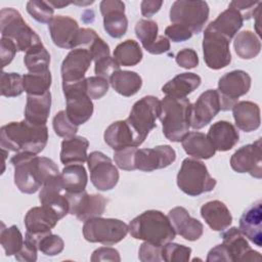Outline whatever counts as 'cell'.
<instances>
[{"instance_id": "obj_52", "label": "cell", "mask_w": 262, "mask_h": 262, "mask_svg": "<svg viewBox=\"0 0 262 262\" xmlns=\"http://www.w3.org/2000/svg\"><path fill=\"white\" fill-rule=\"evenodd\" d=\"M99 36L96 34V32L92 29L88 28H80L78 31L76 38L73 43V49L75 48H85L88 49L91 44L98 38Z\"/></svg>"}, {"instance_id": "obj_41", "label": "cell", "mask_w": 262, "mask_h": 262, "mask_svg": "<svg viewBox=\"0 0 262 262\" xmlns=\"http://www.w3.org/2000/svg\"><path fill=\"white\" fill-rule=\"evenodd\" d=\"M24 62L29 73H41L48 71L50 54L42 43L34 45L26 51Z\"/></svg>"}, {"instance_id": "obj_47", "label": "cell", "mask_w": 262, "mask_h": 262, "mask_svg": "<svg viewBox=\"0 0 262 262\" xmlns=\"http://www.w3.org/2000/svg\"><path fill=\"white\" fill-rule=\"evenodd\" d=\"M52 126L55 134L63 138L74 136L78 131V126L69 119L66 111H59L54 116Z\"/></svg>"}, {"instance_id": "obj_45", "label": "cell", "mask_w": 262, "mask_h": 262, "mask_svg": "<svg viewBox=\"0 0 262 262\" xmlns=\"http://www.w3.org/2000/svg\"><path fill=\"white\" fill-rule=\"evenodd\" d=\"M190 254L191 249L183 245L169 242L162 247V259L166 262H186Z\"/></svg>"}, {"instance_id": "obj_11", "label": "cell", "mask_w": 262, "mask_h": 262, "mask_svg": "<svg viewBox=\"0 0 262 262\" xmlns=\"http://www.w3.org/2000/svg\"><path fill=\"white\" fill-rule=\"evenodd\" d=\"M251 81L250 75L242 70H234L223 75L218 81L217 89L220 98V110H232L238 97L249 92Z\"/></svg>"}, {"instance_id": "obj_37", "label": "cell", "mask_w": 262, "mask_h": 262, "mask_svg": "<svg viewBox=\"0 0 262 262\" xmlns=\"http://www.w3.org/2000/svg\"><path fill=\"white\" fill-rule=\"evenodd\" d=\"M61 182L68 193H79L85 190L88 175L83 164L67 165L61 173Z\"/></svg>"}, {"instance_id": "obj_16", "label": "cell", "mask_w": 262, "mask_h": 262, "mask_svg": "<svg viewBox=\"0 0 262 262\" xmlns=\"http://www.w3.org/2000/svg\"><path fill=\"white\" fill-rule=\"evenodd\" d=\"M41 205L51 208L61 219L70 212L68 192L61 182L60 173L48 178L39 193Z\"/></svg>"}, {"instance_id": "obj_18", "label": "cell", "mask_w": 262, "mask_h": 262, "mask_svg": "<svg viewBox=\"0 0 262 262\" xmlns=\"http://www.w3.org/2000/svg\"><path fill=\"white\" fill-rule=\"evenodd\" d=\"M220 111L218 91L209 89L203 92L196 101L191 104L190 127L193 129H201L207 126Z\"/></svg>"}, {"instance_id": "obj_29", "label": "cell", "mask_w": 262, "mask_h": 262, "mask_svg": "<svg viewBox=\"0 0 262 262\" xmlns=\"http://www.w3.org/2000/svg\"><path fill=\"white\" fill-rule=\"evenodd\" d=\"M235 125L244 132H252L260 127V107L257 103L243 100L236 102L232 107Z\"/></svg>"}, {"instance_id": "obj_61", "label": "cell", "mask_w": 262, "mask_h": 262, "mask_svg": "<svg viewBox=\"0 0 262 262\" xmlns=\"http://www.w3.org/2000/svg\"><path fill=\"white\" fill-rule=\"evenodd\" d=\"M163 4V1L158 0H143L140 4L141 8V14L145 17H150L155 13H157L161 6Z\"/></svg>"}, {"instance_id": "obj_28", "label": "cell", "mask_w": 262, "mask_h": 262, "mask_svg": "<svg viewBox=\"0 0 262 262\" xmlns=\"http://www.w3.org/2000/svg\"><path fill=\"white\" fill-rule=\"evenodd\" d=\"M201 216L209 227L215 231H223L232 222V216L224 203L210 201L201 207Z\"/></svg>"}, {"instance_id": "obj_53", "label": "cell", "mask_w": 262, "mask_h": 262, "mask_svg": "<svg viewBox=\"0 0 262 262\" xmlns=\"http://www.w3.org/2000/svg\"><path fill=\"white\" fill-rule=\"evenodd\" d=\"M175 60L179 67L186 70L193 69L199 64V56L191 48H184L178 51L175 56Z\"/></svg>"}, {"instance_id": "obj_56", "label": "cell", "mask_w": 262, "mask_h": 262, "mask_svg": "<svg viewBox=\"0 0 262 262\" xmlns=\"http://www.w3.org/2000/svg\"><path fill=\"white\" fill-rule=\"evenodd\" d=\"M90 260L92 262H99V261H113V262H120L121 257L119 252L110 247H101L96 249L92 255Z\"/></svg>"}, {"instance_id": "obj_20", "label": "cell", "mask_w": 262, "mask_h": 262, "mask_svg": "<svg viewBox=\"0 0 262 262\" xmlns=\"http://www.w3.org/2000/svg\"><path fill=\"white\" fill-rule=\"evenodd\" d=\"M92 62L90 52L85 48L72 49L62 60L60 72L62 83L77 82L85 78Z\"/></svg>"}, {"instance_id": "obj_26", "label": "cell", "mask_w": 262, "mask_h": 262, "mask_svg": "<svg viewBox=\"0 0 262 262\" xmlns=\"http://www.w3.org/2000/svg\"><path fill=\"white\" fill-rule=\"evenodd\" d=\"M238 229L257 247H262V202L260 200L243 213Z\"/></svg>"}, {"instance_id": "obj_19", "label": "cell", "mask_w": 262, "mask_h": 262, "mask_svg": "<svg viewBox=\"0 0 262 262\" xmlns=\"http://www.w3.org/2000/svg\"><path fill=\"white\" fill-rule=\"evenodd\" d=\"M103 17V29L113 38L123 37L128 28L125 4L120 0H103L99 5Z\"/></svg>"}, {"instance_id": "obj_57", "label": "cell", "mask_w": 262, "mask_h": 262, "mask_svg": "<svg viewBox=\"0 0 262 262\" xmlns=\"http://www.w3.org/2000/svg\"><path fill=\"white\" fill-rule=\"evenodd\" d=\"M38 248L36 246V244H34L33 242L25 238L24 245L20 249V251L15 254V259L17 261L20 262H35L37 260V252H38Z\"/></svg>"}, {"instance_id": "obj_7", "label": "cell", "mask_w": 262, "mask_h": 262, "mask_svg": "<svg viewBox=\"0 0 262 262\" xmlns=\"http://www.w3.org/2000/svg\"><path fill=\"white\" fill-rule=\"evenodd\" d=\"M159 110L160 100L152 95L144 96L133 104L126 122L134 134L136 146L141 145L148 133L157 127Z\"/></svg>"}, {"instance_id": "obj_21", "label": "cell", "mask_w": 262, "mask_h": 262, "mask_svg": "<svg viewBox=\"0 0 262 262\" xmlns=\"http://www.w3.org/2000/svg\"><path fill=\"white\" fill-rule=\"evenodd\" d=\"M159 27L155 20L140 19L135 25L136 37L143 48L151 54H162L170 49V41L165 36H158Z\"/></svg>"}, {"instance_id": "obj_54", "label": "cell", "mask_w": 262, "mask_h": 262, "mask_svg": "<svg viewBox=\"0 0 262 262\" xmlns=\"http://www.w3.org/2000/svg\"><path fill=\"white\" fill-rule=\"evenodd\" d=\"M165 35L172 42H183L190 39L192 33L184 26L173 24L165 29Z\"/></svg>"}, {"instance_id": "obj_13", "label": "cell", "mask_w": 262, "mask_h": 262, "mask_svg": "<svg viewBox=\"0 0 262 262\" xmlns=\"http://www.w3.org/2000/svg\"><path fill=\"white\" fill-rule=\"evenodd\" d=\"M92 184L101 191H107L117 185L119 171L112 160L101 151H92L87 159Z\"/></svg>"}, {"instance_id": "obj_38", "label": "cell", "mask_w": 262, "mask_h": 262, "mask_svg": "<svg viewBox=\"0 0 262 262\" xmlns=\"http://www.w3.org/2000/svg\"><path fill=\"white\" fill-rule=\"evenodd\" d=\"M233 47L238 57L243 59H252L260 53L261 41L255 33L251 31H243L235 37Z\"/></svg>"}, {"instance_id": "obj_48", "label": "cell", "mask_w": 262, "mask_h": 262, "mask_svg": "<svg viewBox=\"0 0 262 262\" xmlns=\"http://www.w3.org/2000/svg\"><path fill=\"white\" fill-rule=\"evenodd\" d=\"M137 151V147L128 146L120 150H115L114 160L117 166L125 171H133L135 170V154Z\"/></svg>"}, {"instance_id": "obj_12", "label": "cell", "mask_w": 262, "mask_h": 262, "mask_svg": "<svg viewBox=\"0 0 262 262\" xmlns=\"http://www.w3.org/2000/svg\"><path fill=\"white\" fill-rule=\"evenodd\" d=\"M230 40L215 31L209 25L205 29L203 38L204 60L208 68L220 70L227 67L231 61L229 49Z\"/></svg>"}, {"instance_id": "obj_33", "label": "cell", "mask_w": 262, "mask_h": 262, "mask_svg": "<svg viewBox=\"0 0 262 262\" xmlns=\"http://www.w3.org/2000/svg\"><path fill=\"white\" fill-rule=\"evenodd\" d=\"M103 138L105 143L114 150H120L128 146L137 147L134 134L126 120L112 123L105 129Z\"/></svg>"}, {"instance_id": "obj_32", "label": "cell", "mask_w": 262, "mask_h": 262, "mask_svg": "<svg viewBox=\"0 0 262 262\" xmlns=\"http://www.w3.org/2000/svg\"><path fill=\"white\" fill-rule=\"evenodd\" d=\"M201 77L194 73H181L167 82L162 91L166 96L185 98L201 85Z\"/></svg>"}, {"instance_id": "obj_8", "label": "cell", "mask_w": 262, "mask_h": 262, "mask_svg": "<svg viewBox=\"0 0 262 262\" xmlns=\"http://www.w3.org/2000/svg\"><path fill=\"white\" fill-rule=\"evenodd\" d=\"M82 230L86 241L104 246H112L121 242L129 232L128 225L122 220L100 216L86 220Z\"/></svg>"}, {"instance_id": "obj_14", "label": "cell", "mask_w": 262, "mask_h": 262, "mask_svg": "<svg viewBox=\"0 0 262 262\" xmlns=\"http://www.w3.org/2000/svg\"><path fill=\"white\" fill-rule=\"evenodd\" d=\"M230 166L237 173H249L260 179L262 177L261 138L238 148L230 158Z\"/></svg>"}, {"instance_id": "obj_17", "label": "cell", "mask_w": 262, "mask_h": 262, "mask_svg": "<svg viewBox=\"0 0 262 262\" xmlns=\"http://www.w3.org/2000/svg\"><path fill=\"white\" fill-rule=\"evenodd\" d=\"M176 160V152L170 145H158L152 148H140L135 154V168L151 172L170 166Z\"/></svg>"}, {"instance_id": "obj_39", "label": "cell", "mask_w": 262, "mask_h": 262, "mask_svg": "<svg viewBox=\"0 0 262 262\" xmlns=\"http://www.w3.org/2000/svg\"><path fill=\"white\" fill-rule=\"evenodd\" d=\"M142 50L139 44L131 39H128L119 45L114 50L113 57L123 67H133L139 63L142 59Z\"/></svg>"}, {"instance_id": "obj_15", "label": "cell", "mask_w": 262, "mask_h": 262, "mask_svg": "<svg viewBox=\"0 0 262 262\" xmlns=\"http://www.w3.org/2000/svg\"><path fill=\"white\" fill-rule=\"evenodd\" d=\"M70 202L69 214L75 215L80 221L99 217L104 213L106 200L103 195L94 193L89 194L85 190L79 193H68Z\"/></svg>"}, {"instance_id": "obj_63", "label": "cell", "mask_w": 262, "mask_h": 262, "mask_svg": "<svg viewBox=\"0 0 262 262\" xmlns=\"http://www.w3.org/2000/svg\"><path fill=\"white\" fill-rule=\"evenodd\" d=\"M53 8H62L64 6H68L70 4H72V2H66V1H47Z\"/></svg>"}, {"instance_id": "obj_4", "label": "cell", "mask_w": 262, "mask_h": 262, "mask_svg": "<svg viewBox=\"0 0 262 262\" xmlns=\"http://www.w3.org/2000/svg\"><path fill=\"white\" fill-rule=\"evenodd\" d=\"M191 103L187 98L165 96L160 101L159 119L163 133L172 142H179L190 127Z\"/></svg>"}, {"instance_id": "obj_40", "label": "cell", "mask_w": 262, "mask_h": 262, "mask_svg": "<svg viewBox=\"0 0 262 262\" xmlns=\"http://www.w3.org/2000/svg\"><path fill=\"white\" fill-rule=\"evenodd\" d=\"M25 238L36 244L38 250L46 256H55L62 252L64 248L63 239L57 235L50 232L42 234H33L26 232Z\"/></svg>"}, {"instance_id": "obj_46", "label": "cell", "mask_w": 262, "mask_h": 262, "mask_svg": "<svg viewBox=\"0 0 262 262\" xmlns=\"http://www.w3.org/2000/svg\"><path fill=\"white\" fill-rule=\"evenodd\" d=\"M28 13L38 23L48 24L53 18V7L47 1L31 0L27 3Z\"/></svg>"}, {"instance_id": "obj_50", "label": "cell", "mask_w": 262, "mask_h": 262, "mask_svg": "<svg viewBox=\"0 0 262 262\" xmlns=\"http://www.w3.org/2000/svg\"><path fill=\"white\" fill-rule=\"evenodd\" d=\"M162 247L149 242H144L140 245L138 258L141 262H160L162 259Z\"/></svg>"}, {"instance_id": "obj_9", "label": "cell", "mask_w": 262, "mask_h": 262, "mask_svg": "<svg viewBox=\"0 0 262 262\" xmlns=\"http://www.w3.org/2000/svg\"><path fill=\"white\" fill-rule=\"evenodd\" d=\"M67 101L66 113L77 126L86 123L93 114V102L86 90V78L71 83H62Z\"/></svg>"}, {"instance_id": "obj_36", "label": "cell", "mask_w": 262, "mask_h": 262, "mask_svg": "<svg viewBox=\"0 0 262 262\" xmlns=\"http://www.w3.org/2000/svg\"><path fill=\"white\" fill-rule=\"evenodd\" d=\"M113 89L119 94L129 97L136 94L142 86V79L136 72L122 71L115 72L108 79Z\"/></svg>"}, {"instance_id": "obj_55", "label": "cell", "mask_w": 262, "mask_h": 262, "mask_svg": "<svg viewBox=\"0 0 262 262\" xmlns=\"http://www.w3.org/2000/svg\"><path fill=\"white\" fill-rule=\"evenodd\" d=\"M17 51V48L15 44L8 38L1 37L0 40V57H1V66L2 68H5L7 64H9L15 53Z\"/></svg>"}, {"instance_id": "obj_30", "label": "cell", "mask_w": 262, "mask_h": 262, "mask_svg": "<svg viewBox=\"0 0 262 262\" xmlns=\"http://www.w3.org/2000/svg\"><path fill=\"white\" fill-rule=\"evenodd\" d=\"M51 106V93L42 95H27L25 120L35 125H46Z\"/></svg>"}, {"instance_id": "obj_5", "label": "cell", "mask_w": 262, "mask_h": 262, "mask_svg": "<svg viewBox=\"0 0 262 262\" xmlns=\"http://www.w3.org/2000/svg\"><path fill=\"white\" fill-rule=\"evenodd\" d=\"M216 183V179L210 175L203 162L192 158L182 161L177 174V185L185 194L198 196L210 192L215 188Z\"/></svg>"}, {"instance_id": "obj_23", "label": "cell", "mask_w": 262, "mask_h": 262, "mask_svg": "<svg viewBox=\"0 0 262 262\" xmlns=\"http://www.w3.org/2000/svg\"><path fill=\"white\" fill-rule=\"evenodd\" d=\"M168 218L177 234L186 241L194 242L199 239L204 232V226L201 221L192 218L183 207H175L168 213Z\"/></svg>"}, {"instance_id": "obj_60", "label": "cell", "mask_w": 262, "mask_h": 262, "mask_svg": "<svg viewBox=\"0 0 262 262\" xmlns=\"http://www.w3.org/2000/svg\"><path fill=\"white\" fill-rule=\"evenodd\" d=\"M207 262H217V261H232L230 254L226 247L222 245H217L214 248H212L207 256Z\"/></svg>"}, {"instance_id": "obj_1", "label": "cell", "mask_w": 262, "mask_h": 262, "mask_svg": "<svg viewBox=\"0 0 262 262\" xmlns=\"http://www.w3.org/2000/svg\"><path fill=\"white\" fill-rule=\"evenodd\" d=\"M10 163L14 168V184L19 191L35 193L51 176L59 174L57 165L49 158L32 152H16Z\"/></svg>"}, {"instance_id": "obj_27", "label": "cell", "mask_w": 262, "mask_h": 262, "mask_svg": "<svg viewBox=\"0 0 262 262\" xmlns=\"http://www.w3.org/2000/svg\"><path fill=\"white\" fill-rule=\"evenodd\" d=\"M207 137L215 150L227 151L238 142L239 134L230 122L218 121L210 127Z\"/></svg>"}, {"instance_id": "obj_34", "label": "cell", "mask_w": 262, "mask_h": 262, "mask_svg": "<svg viewBox=\"0 0 262 262\" xmlns=\"http://www.w3.org/2000/svg\"><path fill=\"white\" fill-rule=\"evenodd\" d=\"M181 144L185 152L195 159L208 160L216 152L207 135L199 131L188 132L182 138Z\"/></svg>"}, {"instance_id": "obj_6", "label": "cell", "mask_w": 262, "mask_h": 262, "mask_svg": "<svg viewBox=\"0 0 262 262\" xmlns=\"http://www.w3.org/2000/svg\"><path fill=\"white\" fill-rule=\"evenodd\" d=\"M0 33L4 38L10 39L17 51H27L41 42L36 32L28 26L21 14L14 8L5 7L0 10Z\"/></svg>"}, {"instance_id": "obj_58", "label": "cell", "mask_w": 262, "mask_h": 262, "mask_svg": "<svg viewBox=\"0 0 262 262\" xmlns=\"http://www.w3.org/2000/svg\"><path fill=\"white\" fill-rule=\"evenodd\" d=\"M87 50L90 52L92 60H94V62L106 56H110V47L100 37H98Z\"/></svg>"}, {"instance_id": "obj_49", "label": "cell", "mask_w": 262, "mask_h": 262, "mask_svg": "<svg viewBox=\"0 0 262 262\" xmlns=\"http://www.w3.org/2000/svg\"><path fill=\"white\" fill-rule=\"evenodd\" d=\"M108 80L99 76L86 78V90L91 99H99L104 96L108 90Z\"/></svg>"}, {"instance_id": "obj_10", "label": "cell", "mask_w": 262, "mask_h": 262, "mask_svg": "<svg viewBox=\"0 0 262 262\" xmlns=\"http://www.w3.org/2000/svg\"><path fill=\"white\" fill-rule=\"evenodd\" d=\"M209 5L206 1L177 0L170 8V20L186 27L192 34H199L209 18Z\"/></svg>"}, {"instance_id": "obj_59", "label": "cell", "mask_w": 262, "mask_h": 262, "mask_svg": "<svg viewBox=\"0 0 262 262\" xmlns=\"http://www.w3.org/2000/svg\"><path fill=\"white\" fill-rule=\"evenodd\" d=\"M259 2H255V1H231L228 6L235 8L237 11H239V13L242 14L245 20V19H250L253 16V12L255 10L254 7Z\"/></svg>"}, {"instance_id": "obj_22", "label": "cell", "mask_w": 262, "mask_h": 262, "mask_svg": "<svg viewBox=\"0 0 262 262\" xmlns=\"http://www.w3.org/2000/svg\"><path fill=\"white\" fill-rule=\"evenodd\" d=\"M223 245L228 250L232 261H260L261 255L254 251L246 239V236L237 227L223 230L221 234Z\"/></svg>"}, {"instance_id": "obj_31", "label": "cell", "mask_w": 262, "mask_h": 262, "mask_svg": "<svg viewBox=\"0 0 262 262\" xmlns=\"http://www.w3.org/2000/svg\"><path fill=\"white\" fill-rule=\"evenodd\" d=\"M89 141L82 136L74 135L64 138L61 142L60 162L63 165L83 164L87 161Z\"/></svg>"}, {"instance_id": "obj_42", "label": "cell", "mask_w": 262, "mask_h": 262, "mask_svg": "<svg viewBox=\"0 0 262 262\" xmlns=\"http://www.w3.org/2000/svg\"><path fill=\"white\" fill-rule=\"evenodd\" d=\"M51 81L49 70L41 73H28L23 76L24 89L27 95H42L46 93L49 91Z\"/></svg>"}, {"instance_id": "obj_43", "label": "cell", "mask_w": 262, "mask_h": 262, "mask_svg": "<svg viewBox=\"0 0 262 262\" xmlns=\"http://www.w3.org/2000/svg\"><path fill=\"white\" fill-rule=\"evenodd\" d=\"M24 242L25 239L23 234L16 225L5 227L2 223V229L0 231V243L6 256L17 254L20 251Z\"/></svg>"}, {"instance_id": "obj_2", "label": "cell", "mask_w": 262, "mask_h": 262, "mask_svg": "<svg viewBox=\"0 0 262 262\" xmlns=\"http://www.w3.org/2000/svg\"><path fill=\"white\" fill-rule=\"evenodd\" d=\"M48 141L46 125H35L26 120L10 122L0 129V146L7 151L39 154Z\"/></svg>"}, {"instance_id": "obj_44", "label": "cell", "mask_w": 262, "mask_h": 262, "mask_svg": "<svg viewBox=\"0 0 262 262\" xmlns=\"http://www.w3.org/2000/svg\"><path fill=\"white\" fill-rule=\"evenodd\" d=\"M25 91L23 84V76L17 73L1 74V95L6 97H15Z\"/></svg>"}, {"instance_id": "obj_24", "label": "cell", "mask_w": 262, "mask_h": 262, "mask_svg": "<svg viewBox=\"0 0 262 262\" xmlns=\"http://www.w3.org/2000/svg\"><path fill=\"white\" fill-rule=\"evenodd\" d=\"M48 30L53 43L63 49H73V43L78 31V23L67 15H55L48 23Z\"/></svg>"}, {"instance_id": "obj_62", "label": "cell", "mask_w": 262, "mask_h": 262, "mask_svg": "<svg viewBox=\"0 0 262 262\" xmlns=\"http://www.w3.org/2000/svg\"><path fill=\"white\" fill-rule=\"evenodd\" d=\"M261 6H262V2H259L257 4V7L255 8L254 12H253V16L254 18L256 19V23H255V28H256V33L260 36L261 35V31H260V15H261Z\"/></svg>"}, {"instance_id": "obj_3", "label": "cell", "mask_w": 262, "mask_h": 262, "mask_svg": "<svg viewBox=\"0 0 262 262\" xmlns=\"http://www.w3.org/2000/svg\"><path fill=\"white\" fill-rule=\"evenodd\" d=\"M132 237L163 246L175 238L176 232L168 218L161 211L147 210L128 225Z\"/></svg>"}, {"instance_id": "obj_25", "label": "cell", "mask_w": 262, "mask_h": 262, "mask_svg": "<svg viewBox=\"0 0 262 262\" xmlns=\"http://www.w3.org/2000/svg\"><path fill=\"white\" fill-rule=\"evenodd\" d=\"M59 219L58 215L51 208L42 205L30 209L25 216L24 222L27 232L42 234L50 232Z\"/></svg>"}, {"instance_id": "obj_35", "label": "cell", "mask_w": 262, "mask_h": 262, "mask_svg": "<svg viewBox=\"0 0 262 262\" xmlns=\"http://www.w3.org/2000/svg\"><path fill=\"white\" fill-rule=\"evenodd\" d=\"M243 24L244 18L239 11L228 6V8L221 12L216 19L209 24V26L231 41V39L243 27Z\"/></svg>"}, {"instance_id": "obj_51", "label": "cell", "mask_w": 262, "mask_h": 262, "mask_svg": "<svg viewBox=\"0 0 262 262\" xmlns=\"http://www.w3.org/2000/svg\"><path fill=\"white\" fill-rule=\"evenodd\" d=\"M119 70H120L119 63L115 60L114 57H111V56H106L96 61L94 67V72L96 76H99L105 79H110V77Z\"/></svg>"}]
</instances>
